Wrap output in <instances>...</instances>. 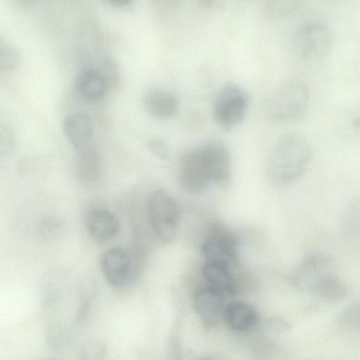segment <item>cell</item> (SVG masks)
Segmentation results:
<instances>
[{"mask_svg":"<svg viewBox=\"0 0 360 360\" xmlns=\"http://www.w3.org/2000/svg\"><path fill=\"white\" fill-rule=\"evenodd\" d=\"M311 146L302 134L289 133L281 136L271 150L268 171L278 186L296 181L306 170L311 158Z\"/></svg>","mask_w":360,"mask_h":360,"instance_id":"cell-1","label":"cell"},{"mask_svg":"<svg viewBox=\"0 0 360 360\" xmlns=\"http://www.w3.org/2000/svg\"><path fill=\"white\" fill-rule=\"evenodd\" d=\"M309 101L307 85L298 79L284 82L269 96L266 112L276 121H288L300 117L306 110Z\"/></svg>","mask_w":360,"mask_h":360,"instance_id":"cell-2","label":"cell"},{"mask_svg":"<svg viewBox=\"0 0 360 360\" xmlns=\"http://www.w3.org/2000/svg\"><path fill=\"white\" fill-rule=\"evenodd\" d=\"M249 105L246 91L239 84L229 82L217 93L213 104V117L221 127L231 129L244 119Z\"/></svg>","mask_w":360,"mask_h":360,"instance_id":"cell-3","label":"cell"},{"mask_svg":"<svg viewBox=\"0 0 360 360\" xmlns=\"http://www.w3.org/2000/svg\"><path fill=\"white\" fill-rule=\"evenodd\" d=\"M238 240L224 224L217 222L209 228L201 250L206 262H219L234 269L239 262Z\"/></svg>","mask_w":360,"mask_h":360,"instance_id":"cell-4","label":"cell"},{"mask_svg":"<svg viewBox=\"0 0 360 360\" xmlns=\"http://www.w3.org/2000/svg\"><path fill=\"white\" fill-rule=\"evenodd\" d=\"M148 214L150 226L160 240L168 242L174 238L179 210L172 197L162 190L154 191L148 199Z\"/></svg>","mask_w":360,"mask_h":360,"instance_id":"cell-5","label":"cell"},{"mask_svg":"<svg viewBox=\"0 0 360 360\" xmlns=\"http://www.w3.org/2000/svg\"><path fill=\"white\" fill-rule=\"evenodd\" d=\"M211 184H224L231 174V159L226 146L217 140L207 141L192 149Z\"/></svg>","mask_w":360,"mask_h":360,"instance_id":"cell-6","label":"cell"},{"mask_svg":"<svg viewBox=\"0 0 360 360\" xmlns=\"http://www.w3.org/2000/svg\"><path fill=\"white\" fill-rule=\"evenodd\" d=\"M297 53L305 59L317 60L325 56L333 44L332 32L326 25L309 22L299 27L293 34Z\"/></svg>","mask_w":360,"mask_h":360,"instance_id":"cell-7","label":"cell"},{"mask_svg":"<svg viewBox=\"0 0 360 360\" xmlns=\"http://www.w3.org/2000/svg\"><path fill=\"white\" fill-rule=\"evenodd\" d=\"M333 275L330 261L323 256L313 255L298 266L290 279L296 288L317 296Z\"/></svg>","mask_w":360,"mask_h":360,"instance_id":"cell-8","label":"cell"},{"mask_svg":"<svg viewBox=\"0 0 360 360\" xmlns=\"http://www.w3.org/2000/svg\"><path fill=\"white\" fill-rule=\"evenodd\" d=\"M63 128L78 158L97 153L93 143L92 122L87 115L76 112L68 115L63 122Z\"/></svg>","mask_w":360,"mask_h":360,"instance_id":"cell-9","label":"cell"},{"mask_svg":"<svg viewBox=\"0 0 360 360\" xmlns=\"http://www.w3.org/2000/svg\"><path fill=\"white\" fill-rule=\"evenodd\" d=\"M101 267L105 279L115 287L124 286L134 277L129 256L117 247L109 248L103 252Z\"/></svg>","mask_w":360,"mask_h":360,"instance_id":"cell-10","label":"cell"},{"mask_svg":"<svg viewBox=\"0 0 360 360\" xmlns=\"http://www.w3.org/2000/svg\"><path fill=\"white\" fill-rule=\"evenodd\" d=\"M226 295L209 285L197 289L193 295L196 314L207 325H214L223 319Z\"/></svg>","mask_w":360,"mask_h":360,"instance_id":"cell-11","label":"cell"},{"mask_svg":"<svg viewBox=\"0 0 360 360\" xmlns=\"http://www.w3.org/2000/svg\"><path fill=\"white\" fill-rule=\"evenodd\" d=\"M179 180L183 189L191 193H200L211 184L191 150L180 160Z\"/></svg>","mask_w":360,"mask_h":360,"instance_id":"cell-12","label":"cell"},{"mask_svg":"<svg viewBox=\"0 0 360 360\" xmlns=\"http://www.w3.org/2000/svg\"><path fill=\"white\" fill-rule=\"evenodd\" d=\"M232 270L233 268L228 265L205 261L202 274L207 285L220 290L226 296H232L239 290L237 277Z\"/></svg>","mask_w":360,"mask_h":360,"instance_id":"cell-13","label":"cell"},{"mask_svg":"<svg viewBox=\"0 0 360 360\" xmlns=\"http://www.w3.org/2000/svg\"><path fill=\"white\" fill-rule=\"evenodd\" d=\"M86 226L90 236L98 242H107L118 233L120 224L116 217L104 209H94L88 212Z\"/></svg>","mask_w":360,"mask_h":360,"instance_id":"cell-14","label":"cell"},{"mask_svg":"<svg viewBox=\"0 0 360 360\" xmlns=\"http://www.w3.org/2000/svg\"><path fill=\"white\" fill-rule=\"evenodd\" d=\"M143 102L146 111L158 119L172 117L179 106L178 99L174 94L160 89L148 90L143 95Z\"/></svg>","mask_w":360,"mask_h":360,"instance_id":"cell-15","label":"cell"},{"mask_svg":"<svg viewBox=\"0 0 360 360\" xmlns=\"http://www.w3.org/2000/svg\"><path fill=\"white\" fill-rule=\"evenodd\" d=\"M223 319L231 330L244 332L255 326L258 316L256 310L248 303L235 301L226 304Z\"/></svg>","mask_w":360,"mask_h":360,"instance_id":"cell-16","label":"cell"},{"mask_svg":"<svg viewBox=\"0 0 360 360\" xmlns=\"http://www.w3.org/2000/svg\"><path fill=\"white\" fill-rule=\"evenodd\" d=\"M107 84V81L101 73L91 69L83 71L77 82L79 93L89 100L101 98L105 93Z\"/></svg>","mask_w":360,"mask_h":360,"instance_id":"cell-17","label":"cell"},{"mask_svg":"<svg viewBox=\"0 0 360 360\" xmlns=\"http://www.w3.org/2000/svg\"><path fill=\"white\" fill-rule=\"evenodd\" d=\"M298 1H268L263 5V12L269 18L278 19L288 15L300 6Z\"/></svg>","mask_w":360,"mask_h":360,"instance_id":"cell-18","label":"cell"},{"mask_svg":"<svg viewBox=\"0 0 360 360\" xmlns=\"http://www.w3.org/2000/svg\"><path fill=\"white\" fill-rule=\"evenodd\" d=\"M20 55L17 49L0 37V70L11 71L19 64Z\"/></svg>","mask_w":360,"mask_h":360,"instance_id":"cell-19","label":"cell"},{"mask_svg":"<svg viewBox=\"0 0 360 360\" xmlns=\"http://www.w3.org/2000/svg\"><path fill=\"white\" fill-rule=\"evenodd\" d=\"M57 219L49 214H44L37 220L35 232L38 238L44 241L51 240L56 236L59 229Z\"/></svg>","mask_w":360,"mask_h":360,"instance_id":"cell-20","label":"cell"},{"mask_svg":"<svg viewBox=\"0 0 360 360\" xmlns=\"http://www.w3.org/2000/svg\"><path fill=\"white\" fill-rule=\"evenodd\" d=\"M106 347L103 341L94 338L87 340L81 349L82 360H103Z\"/></svg>","mask_w":360,"mask_h":360,"instance_id":"cell-21","label":"cell"},{"mask_svg":"<svg viewBox=\"0 0 360 360\" xmlns=\"http://www.w3.org/2000/svg\"><path fill=\"white\" fill-rule=\"evenodd\" d=\"M359 307L352 304L345 309L338 316V323L343 328L356 330L359 328Z\"/></svg>","mask_w":360,"mask_h":360,"instance_id":"cell-22","label":"cell"},{"mask_svg":"<svg viewBox=\"0 0 360 360\" xmlns=\"http://www.w3.org/2000/svg\"><path fill=\"white\" fill-rule=\"evenodd\" d=\"M15 136L11 129L0 122V160L8 156L15 146Z\"/></svg>","mask_w":360,"mask_h":360,"instance_id":"cell-23","label":"cell"},{"mask_svg":"<svg viewBox=\"0 0 360 360\" xmlns=\"http://www.w3.org/2000/svg\"><path fill=\"white\" fill-rule=\"evenodd\" d=\"M148 146L149 150L158 157L165 158L167 156V147L161 140L153 139L148 141Z\"/></svg>","mask_w":360,"mask_h":360,"instance_id":"cell-24","label":"cell"},{"mask_svg":"<svg viewBox=\"0 0 360 360\" xmlns=\"http://www.w3.org/2000/svg\"><path fill=\"white\" fill-rule=\"evenodd\" d=\"M110 4L118 6H124L127 5L130 3L129 0H110L109 1Z\"/></svg>","mask_w":360,"mask_h":360,"instance_id":"cell-25","label":"cell"},{"mask_svg":"<svg viewBox=\"0 0 360 360\" xmlns=\"http://www.w3.org/2000/svg\"><path fill=\"white\" fill-rule=\"evenodd\" d=\"M202 360H229L225 357L219 356H209L203 359Z\"/></svg>","mask_w":360,"mask_h":360,"instance_id":"cell-26","label":"cell"},{"mask_svg":"<svg viewBox=\"0 0 360 360\" xmlns=\"http://www.w3.org/2000/svg\"><path fill=\"white\" fill-rule=\"evenodd\" d=\"M39 360H60L57 359H39Z\"/></svg>","mask_w":360,"mask_h":360,"instance_id":"cell-27","label":"cell"}]
</instances>
